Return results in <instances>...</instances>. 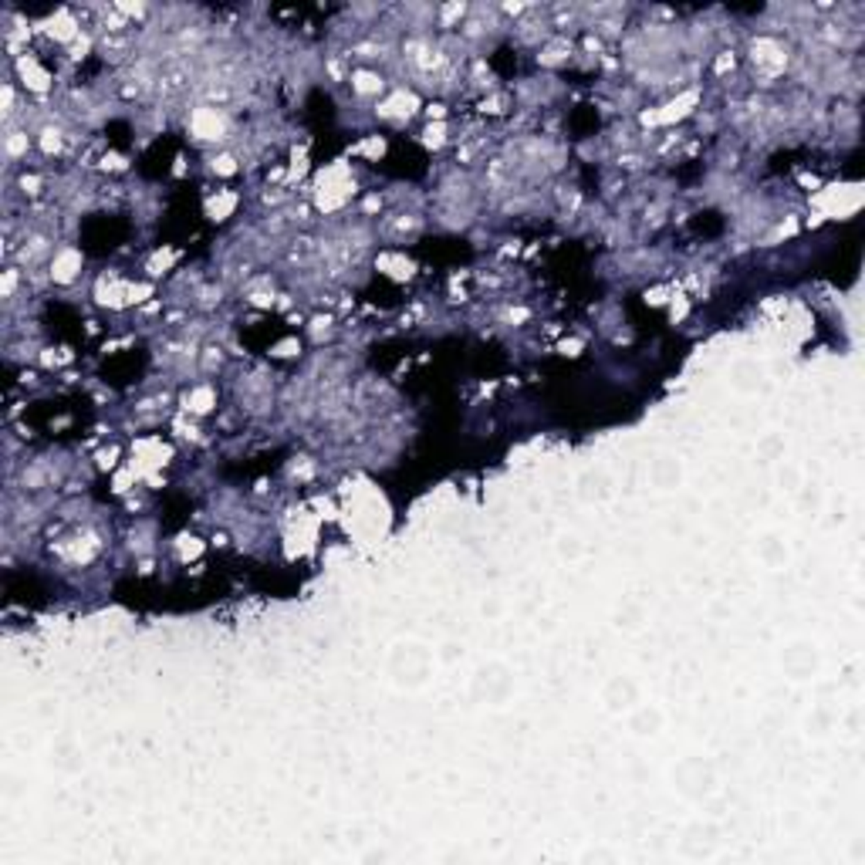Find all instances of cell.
<instances>
[{
	"mask_svg": "<svg viewBox=\"0 0 865 865\" xmlns=\"http://www.w3.org/2000/svg\"><path fill=\"white\" fill-rule=\"evenodd\" d=\"M578 494H581L585 500H605L608 494H612V480H608L602 470L581 473V480H578Z\"/></svg>",
	"mask_w": 865,
	"mask_h": 865,
	"instance_id": "6da1fadb",
	"label": "cell"
},
{
	"mask_svg": "<svg viewBox=\"0 0 865 865\" xmlns=\"http://www.w3.org/2000/svg\"><path fill=\"white\" fill-rule=\"evenodd\" d=\"M653 477H656V483L666 490V487H673V483L680 480V463H676L673 456H662V460L653 467Z\"/></svg>",
	"mask_w": 865,
	"mask_h": 865,
	"instance_id": "7a4b0ae2",
	"label": "cell"
},
{
	"mask_svg": "<svg viewBox=\"0 0 865 865\" xmlns=\"http://www.w3.org/2000/svg\"><path fill=\"white\" fill-rule=\"evenodd\" d=\"M659 723H662L659 710H639V713L632 717V730H635V734H656Z\"/></svg>",
	"mask_w": 865,
	"mask_h": 865,
	"instance_id": "3957f363",
	"label": "cell"
},
{
	"mask_svg": "<svg viewBox=\"0 0 865 865\" xmlns=\"http://www.w3.org/2000/svg\"><path fill=\"white\" fill-rule=\"evenodd\" d=\"M632 696H635V690H632V683H622L615 680L612 683V690H608V707H629Z\"/></svg>",
	"mask_w": 865,
	"mask_h": 865,
	"instance_id": "277c9868",
	"label": "cell"
},
{
	"mask_svg": "<svg viewBox=\"0 0 865 865\" xmlns=\"http://www.w3.org/2000/svg\"><path fill=\"white\" fill-rule=\"evenodd\" d=\"M578 551H581V545H578V538H565V541H561V554H572V558H575Z\"/></svg>",
	"mask_w": 865,
	"mask_h": 865,
	"instance_id": "5b68a950",
	"label": "cell"
}]
</instances>
